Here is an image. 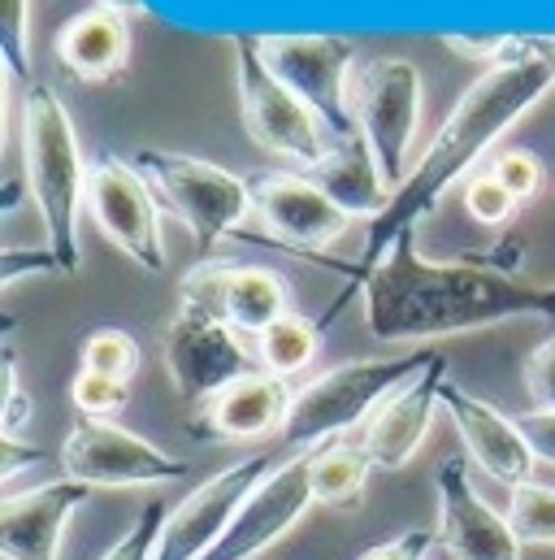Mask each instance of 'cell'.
Listing matches in <instances>:
<instances>
[{
  "label": "cell",
  "instance_id": "484cf974",
  "mask_svg": "<svg viewBox=\"0 0 555 560\" xmlns=\"http://www.w3.org/2000/svg\"><path fill=\"white\" fill-rule=\"evenodd\" d=\"M139 343L135 335L118 330V326H101L83 339V370L92 374H105V378H118V383H131L139 374Z\"/></svg>",
  "mask_w": 555,
  "mask_h": 560
},
{
  "label": "cell",
  "instance_id": "6da1fadb",
  "mask_svg": "<svg viewBox=\"0 0 555 560\" xmlns=\"http://www.w3.org/2000/svg\"><path fill=\"white\" fill-rule=\"evenodd\" d=\"M352 287L361 291L369 335L391 348L473 335L517 317H555V287L517 279L499 261H429L416 248V231H404Z\"/></svg>",
  "mask_w": 555,
  "mask_h": 560
},
{
  "label": "cell",
  "instance_id": "9c48e42d",
  "mask_svg": "<svg viewBox=\"0 0 555 560\" xmlns=\"http://www.w3.org/2000/svg\"><path fill=\"white\" fill-rule=\"evenodd\" d=\"M257 48L278 79L326 122L334 140L356 136L352 118V79L356 44L343 35H257Z\"/></svg>",
  "mask_w": 555,
  "mask_h": 560
},
{
  "label": "cell",
  "instance_id": "8992f818",
  "mask_svg": "<svg viewBox=\"0 0 555 560\" xmlns=\"http://www.w3.org/2000/svg\"><path fill=\"white\" fill-rule=\"evenodd\" d=\"M161 357L174 392L187 405H209L239 378L261 370V357L248 348V335H239L213 304L182 295L178 313L161 330Z\"/></svg>",
  "mask_w": 555,
  "mask_h": 560
},
{
  "label": "cell",
  "instance_id": "4dcf8cb0",
  "mask_svg": "<svg viewBox=\"0 0 555 560\" xmlns=\"http://www.w3.org/2000/svg\"><path fill=\"white\" fill-rule=\"evenodd\" d=\"M464 209H469V218L482 222V226H504L521 205H517L512 191L486 170V174H473V178L464 183Z\"/></svg>",
  "mask_w": 555,
  "mask_h": 560
},
{
  "label": "cell",
  "instance_id": "e575fe53",
  "mask_svg": "<svg viewBox=\"0 0 555 560\" xmlns=\"http://www.w3.org/2000/svg\"><path fill=\"white\" fill-rule=\"evenodd\" d=\"M434 544H438V535H434V530H404L400 539L374 544L361 560H425Z\"/></svg>",
  "mask_w": 555,
  "mask_h": 560
},
{
  "label": "cell",
  "instance_id": "f1b7e54d",
  "mask_svg": "<svg viewBox=\"0 0 555 560\" xmlns=\"http://www.w3.org/2000/svg\"><path fill=\"white\" fill-rule=\"evenodd\" d=\"M165 522H169V504H165V500H147V504L139 509L135 522L122 530V539H118L101 560H156Z\"/></svg>",
  "mask_w": 555,
  "mask_h": 560
},
{
  "label": "cell",
  "instance_id": "603a6c76",
  "mask_svg": "<svg viewBox=\"0 0 555 560\" xmlns=\"http://www.w3.org/2000/svg\"><path fill=\"white\" fill-rule=\"evenodd\" d=\"M378 465L369 460L361 439H330L321 447H312V495L326 509H361L369 474Z\"/></svg>",
  "mask_w": 555,
  "mask_h": 560
},
{
  "label": "cell",
  "instance_id": "83f0119b",
  "mask_svg": "<svg viewBox=\"0 0 555 560\" xmlns=\"http://www.w3.org/2000/svg\"><path fill=\"white\" fill-rule=\"evenodd\" d=\"M70 405L79 409V418L114 421L127 405H131V383H118V378L79 370L74 383H70Z\"/></svg>",
  "mask_w": 555,
  "mask_h": 560
},
{
  "label": "cell",
  "instance_id": "9a60e30c",
  "mask_svg": "<svg viewBox=\"0 0 555 560\" xmlns=\"http://www.w3.org/2000/svg\"><path fill=\"white\" fill-rule=\"evenodd\" d=\"M434 491H438V548L451 560H521V539L508 526L504 513H495L473 478H469V460L451 456L438 465L434 474Z\"/></svg>",
  "mask_w": 555,
  "mask_h": 560
},
{
  "label": "cell",
  "instance_id": "5bb4252c",
  "mask_svg": "<svg viewBox=\"0 0 555 560\" xmlns=\"http://www.w3.org/2000/svg\"><path fill=\"white\" fill-rule=\"evenodd\" d=\"M248 187H252L257 218L291 253H312L317 257L334 240H343L356 222L347 209H339L312 183V174H299V170H257V174H248Z\"/></svg>",
  "mask_w": 555,
  "mask_h": 560
},
{
  "label": "cell",
  "instance_id": "d6986e66",
  "mask_svg": "<svg viewBox=\"0 0 555 560\" xmlns=\"http://www.w3.org/2000/svg\"><path fill=\"white\" fill-rule=\"evenodd\" d=\"M442 378H447V357H434L421 374H413L404 387H395L382 409L365 421V452L378 469L395 474L413 460L434 425V413L442 409Z\"/></svg>",
  "mask_w": 555,
  "mask_h": 560
},
{
  "label": "cell",
  "instance_id": "2e32d148",
  "mask_svg": "<svg viewBox=\"0 0 555 560\" xmlns=\"http://www.w3.org/2000/svg\"><path fill=\"white\" fill-rule=\"evenodd\" d=\"M442 409L456 425L469 460L495 478L499 487H521V482H534V447L521 430V421H512L508 413H499L495 405H486L482 396H473L469 387H460L451 374L442 378Z\"/></svg>",
  "mask_w": 555,
  "mask_h": 560
},
{
  "label": "cell",
  "instance_id": "52a82bcc",
  "mask_svg": "<svg viewBox=\"0 0 555 560\" xmlns=\"http://www.w3.org/2000/svg\"><path fill=\"white\" fill-rule=\"evenodd\" d=\"M231 44H235V83H239L244 131L278 161L299 165L304 174L317 170L334 148V136L326 131V122L265 66L257 35H239Z\"/></svg>",
  "mask_w": 555,
  "mask_h": 560
},
{
  "label": "cell",
  "instance_id": "3957f363",
  "mask_svg": "<svg viewBox=\"0 0 555 560\" xmlns=\"http://www.w3.org/2000/svg\"><path fill=\"white\" fill-rule=\"evenodd\" d=\"M17 127H22V187L39 209L48 253L57 257L61 275H79L83 266L79 218L87 209V170H92L79 143V127L66 101L39 79L22 83Z\"/></svg>",
  "mask_w": 555,
  "mask_h": 560
},
{
  "label": "cell",
  "instance_id": "277c9868",
  "mask_svg": "<svg viewBox=\"0 0 555 560\" xmlns=\"http://www.w3.org/2000/svg\"><path fill=\"white\" fill-rule=\"evenodd\" d=\"M438 352H404V357H365V361H347L334 365L317 378H308L304 387H295V405L291 418L282 425V443L291 452L304 447H321L330 439H343L352 425L369 421L382 400L404 387L413 374H421Z\"/></svg>",
  "mask_w": 555,
  "mask_h": 560
},
{
  "label": "cell",
  "instance_id": "7a4b0ae2",
  "mask_svg": "<svg viewBox=\"0 0 555 560\" xmlns=\"http://www.w3.org/2000/svg\"><path fill=\"white\" fill-rule=\"evenodd\" d=\"M555 88L552 66L530 48V35L517 44L512 57H504L499 66H486L469 92L451 105V114L442 118V127L434 131V140L425 143V152L416 156L409 183L391 196V205L369 222L365 231V253H361V270L356 279H365L382 253L404 235L416 231V222L456 187L473 174V165L504 140L526 114H534L547 92ZM352 279V282H356Z\"/></svg>",
  "mask_w": 555,
  "mask_h": 560
},
{
  "label": "cell",
  "instance_id": "836d02e7",
  "mask_svg": "<svg viewBox=\"0 0 555 560\" xmlns=\"http://www.w3.org/2000/svg\"><path fill=\"white\" fill-rule=\"evenodd\" d=\"M22 275H61V266H57V257H52L48 248H39V253L4 248V253H0V279H4V287H13Z\"/></svg>",
  "mask_w": 555,
  "mask_h": 560
},
{
  "label": "cell",
  "instance_id": "30bf717a",
  "mask_svg": "<svg viewBox=\"0 0 555 560\" xmlns=\"http://www.w3.org/2000/svg\"><path fill=\"white\" fill-rule=\"evenodd\" d=\"M87 213L96 231L127 257L143 275H165L169 253H165V231H161V209L156 191L139 174L127 156L101 152L87 170Z\"/></svg>",
  "mask_w": 555,
  "mask_h": 560
},
{
  "label": "cell",
  "instance_id": "7c38bea8",
  "mask_svg": "<svg viewBox=\"0 0 555 560\" xmlns=\"http://www.w3.org/2000/svg\"><path fill=\"white\" fill-rule=\"evenodd\" d=\"M317 504L312 495V447L304 452H286L274 469L252 487V495L244 500V509L235 513L231 530L222 535V544L204 560H257L265 557L274 544H282L304 513Z\"/></svg>",
  "mask_w": 555,
  "mask_h": 560
},
{
  "label": "cell",
  "instance_id": "d590c367",
  "mask_svg": "<svg viewBox=\"0 0 555 560\" xmlns=\"http://www.w3.org/2000/svg\"><path fill=\"white\" fill-rule=\"evenodd\" d=\"M44 460H48V456H44V447L0 434V474H4V482H13L22 469H35V465H44Z\"/></svg>",
  "mask_w": 555,
  "mask_h": 560
},
{
  "label": "cell",
  "instance_id": "cb8c5ba5",
  "mask_svg": "<svg viewBox=\"0 0 555 560\" xmlns=\"http://www.w3.org/2000/svg\"><path fill=\"white\" fill-rule=\"evenodd\" d=\"M321 352V326H312L308 317L299 313H286L282 322H274L261 339H257V357H261V370L278 374V378H295L304 374Z\"/></svg>",
  "mask_w": 555,
  "mask_h": 560
},
{
  "label": "cell",
  "instance_id": "5b68a950",
  "mask_svg": "<svg viewBox=\"0 0 555 560\" xmlns=\"http://www.w3.org/2000/svg\"><path fill=\"white\" fill-rule=\"evenodd\" d=\"M131 165L147 178L156 200L191 231L200 257H209L226 235H235L248 222V213H257L248 178L213 161L169 152V148H139Z\"/></svg>",
  "mask_w": 555,
  "mask_h": 560
},
{
  "label": "cell",
  "instance_id": "4fadbf2b",
  "mask_svg": "<svg viewBox=\"0 0 555 560\" xmlns=\"http://www.w3.org/2000/svg\"><path fill=\"white\" fill-rule=\"evenodd\" d=\"M278 456L274 447L265 452H252L226 469H217L213 478H204L182 504L169 509V522H165V535H161V552L156 560H204L222 535L231 530L235 513L244 509V500L252 495V487L274 469Z\"/></svg>",
  "mask_w": 555,
  "mask_h": 560
},
{
  "label": "cell",
  "instance_id": "ffe728a7",
  "mask_svg": "<svg viewBox=\"0 0 555 560\" xmlns=\"http://www.w3.org/2000/svg\"><path fill=\"white\" fill-rule=\"evenodd\" d=\"M57 66L79 83H114L131 61V18L118 9H83L52 39Z\"/></svg>",
  "mask_w": 555,
  "mask_h": 560
},
{
  "label": "cell",
  "instance_id": "f546056e",
  "mask_svg": "<svg viewBox=\"0 0 555 560\" xmlns=\"http://www.w3.org/2000/svg\"><path fill=\"white\" fill-rule=\"evenodd\" d=\"M491 174L512 191L517 205L539 200V191L547 187V170H543V161H539L530 148H508V152H499V156L491 161Z\"/></svg>",
  "mask_w": 555,
  "mask_h": 560
},
{
  "label": "cell",
  "instance_id": "8d00e7d4",
  "mask_svg": "<svg viewBox=\"0 0 555 560\" xmlns=\"http://www.w3.org/2000/svg\"><path fill=\"white\" fill-rule=\"evenodd\" d=\"M521 430H526V439H530L534 456H539V460H547V465H555V413L534 409V413H526V418H521Z\"/></svg>",
  "mask_w": 555,
  "mask_h": 560
},
{
  "label": "cell",
  "instance_id": "f35d334b",
  "mask_svg": "<svg viewBox=\"0 0 555 560\" xmlns=\"http://www.w3.org/2000/svg\"><path fill=\"white\" fill-rule=\"evenodd\" d=\"M96 4L118 9V13H127V18H143V13H147V4H143V0H96Z\"/></svg>",
  "mask_w": 555,
  "mask_h": 560
},
{
  "label": "cell",
  "instance_id": "7402d4cb",
  "mask_svg": "<svg viewBox=\"0 0 555 560\" xmlns=\"http://www.w3.org/2000/svg\"><path fill=\"white\" fill-rule=\"evenodd\" d=\"M308 174H312V183H317L339 209H347L356 222H374V218L391 205V196H395V191L387 187V178H382V170H378L369 143L361 140V131L347 136V140H334L330 156H326L317 170H308Z\"/></svg>",
  "mask_w": 555,
  "mask_h": 560
},
{
  "label": "cell",
  "instance_id": "ac0fdd59",
  "mask_svg": "<svg viewBox=\"0 0 555 560\" xmlns=\"http://www.w3.org/2000/svg\"><path fill=\"white\" fill-rule=\"evenodd\" d=\"M96 487L61 474L31 491H9L0 509V552L4 560H61L70 517L92 500Z\"/></svg>",
  "mask_w": 555,
  "mask_h": 560
},
{
  "label": "cell",
  "instance_id": "d6a6232c",
  "mask_svg": "<svg viewBox=\"0 0 555 560\" xmlns=\"http://www.w3.org/2000/svg\"><path fill=\"white\" fill-rule=\"evenodd\" d=\"M35 418V400L26 396L22 378H17V361H13V348L4 352V405H0V425L9 439H22V430Z\"/></svg>",
  "mask_w": 555,
  "mask_h": 560
},
{
  "label": "cell",
  "instance_id": "ba28073f",
  "mask_svg": "<svg viewBox=\"0 0 555 560\" xmlns=\"http://www.w3.org/2000/svg\"><path fill=\"white\" fill-rule=\"evenodd\" d=\"M352 118L369 143L382 178L400 191L413 174L416 131H421V70L409 57H374L352 79Z\"/></svg>",
  "mask_w": 555,
  "mask_h": 560
},
{
  "label": "cell",
  "instance_id": "8fae6325",
  "mask_svg": "<svg viewBox=\"0 0 555 560\" xmlns=\"http://www.w3.org/2000/svg\"><path fill=\"white\" fill-rule=\"evenodd\" d=\"M61 469L96 491H122V487L178 482L187 474V460L118 421L74 418L61 443Z\"/></svg>",
  "mask_w": 555,
  "mask_h": 560
},
{
  "label": "cell",
  "instance_id": "e0dca14e",
  "mask_svg": "<svg viewBox=\"0 0 555 560\" xmlns=\"http://www.w3.org/2000/svg\"><path fill=\"white\" fill-rule=\"evenodd\" d=\"M182 295H196V300L213 304L239 335H257V339L291 313V282L278 270L217 261V257H204L182 279Z\"/></svg>",
  "mask_w": 555,
  "mask_h": 560
},
{
  "label": "cell",
  "instance_id": "4316f807",
  "mask_svg": "<svg viewBox=\"0 0 555 560\" xmlns=\"http://www.w3.org/2000/svg\"><path fill=\"white\" fill-rule=\"evenodd\" d=\"M0 39L4 66L13 79H35V0H0Z\"/></svg>",
  "mask_w": 555,
  "mask_h": 560
},
{
  "label": "cell",
  "instance_id": "d4e9b609",
  "mask_svg": "<svg viewBox=\"0 0 555 560\" xmlns=\"http://www.w3.org/2000/svg\"><path fill=\"white\" fill-rule=\"evenodd\" d=\"M504 517H508V526L517 530L521 544L555 548V487H547V482H521V487H512Z\"/></svg>",
  "mask_w": 555,
  "mask_h": 560
},
{
  "label": "cell",
  "instance_id": "74e56055",
  "mask_svg": "<svg viewBox=\"0 0 555 560\" xmlns=\"http://www.w3.org/2000/svg\"><path fill=\"white\" fill-rule=\"evenodd\" d=\"M530 48L552 66V74H555V35H530Z\"/></svg>",
  "mask_w": 555,
  "mask_h": 560
},
{
  "label": "cell",
  "instance_id": "44dd1931",
  "mask_svg": "<svg viewBox=\"0 0 555 560\" xmlns=\"http://www.w3.org/2000/svg\"><path fill=\"white\" fill-rule=\"evenodd\" d=\"M291 405H295V387L278 374L257 370L204 405V430L226 443H257V439L282 434Z\"/></svg>",
  "mask_w": 555,
  "mask_h": 560
},
{
  "label": "cell",
  "instance_id": "1f68e13d",
  "mask_svg": "<svg viewBox=\"0 0 555 560\" xmlns=\"http://www.w3.org/2000/svg\"><path fill=\"white\" fill-rule=\"evenodd\" d=\"M526 392H530V400H534V409H543V413H555V335L552 339H543L530 357H526Z\"/></svg>",
  "mask_w": 555,
  "mask_h": 560
}]
</instances>
